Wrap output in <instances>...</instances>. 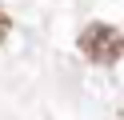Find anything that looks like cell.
I'll return each mask as SVG.
<instances>
[{"mask_svg": "<svg viewBox=\"0 0 124 120\" xmlns=\"http://www.w3.org/2000/svg\"><path fill=\"white\" fill-rule=\"evenodd\" d=\"M76 44H80V56H84V60L108 68V64H116V60L124 56V32L112 28V24L92 20V24L80 28V40H76Z\"/></svg>", "mask_w": 124, "mask_h": 120, "instance_id": "6da1fadb", "label": "cell"}, {"mask_svg": "<svg viewBox=\"0 0 124 120\" xmlns=\"http://www.w3.org/2000/svg\"><path fill=\"white\" fill-rule=\"evenodd\" d=\"M8 32H12V16H8V8L0 4V44L8 40Z\"/></svg>", "mask_w": 124, "mask_h": 120, "instance_id": "7a4b0ae2", "label": "cell"}]
</instances>
